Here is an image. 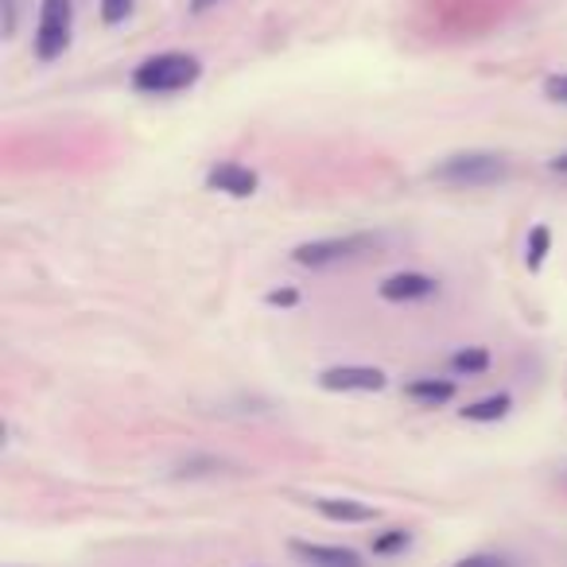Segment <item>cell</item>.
Listing matches in <instances>:
<instances>
[{
    "instance_id": "ffe728a7",
    "label": "cell",
    "mask_w": 567,
    "mask_h": 567,
    "mask_svg": "<svg viewBox=\"0 0 567 567\" xmlns=\"http://www.w3.org/2000/svg\"><path fill=\"white\" fill-rule=\"evenodd\" d=\"M548 171H552V176H564V179H567V152L552 156V160H548Z\"/></svg>"
},
{
    "instance_id": "277c9868",
    "label": "cell",
    "mask_w": 567,
    "mask_h": 567,
    "mask_svg": "<svg viewBox=\"0 0 567 567\" xmlns=\"http://www.w3.org/2000/svg\"><path fill=\"white\" fill-rule=\"evenodd\" d=\"M377 245L373 233H346V238H315L292 249V261L303 268H330L338 261H354Z\"/></svg>"
},
{
    "instance_id": "7c38bea8",
    "label": "cell",
    "mask_w": 567,
    "mask_h": 567,
    "mask_svg": "<svg viewBox=\"0 0 567 567\" xmlns=\"http://www.w3.org/2000/svg\"><path fill=\"white\" fill-rule=\"evenodd\" d=\"M548 253H552V230L548 226H532L529 238H524V265H529V273H541Z\"/></svg>"
},
{
    "instance_id": "44dd1931",
    "label": "cell",
    "mask_w": 567,
    "mask_h": 567,
    "mask_svg": "<svg viewBox=\"0 0 567 567\" xmlns=\"http://www.w3.org/2000/svg\"><path fill=\"white\" fill-rule=\"evenodd\" d=\"M210 4H218V0H195V12H206Z\"/></svg>"
},
{
    "instance_id": "e0dca14e",
    "label": "cell",
    "mask_w": 567,
    "mask_h": 567,
    "mask_svg": "<svg viewBox=\"0 0 567 567\" xmlns=\"http://www.w3.org/2000/svg\"><path fill=\"white\" fill-rule=\"evenodd\" d=\"M268 307H295L300 303V292L295 288H273V292L265 295Z\"/></svg>"
},
{
    "instance_id": "ba28073f",
    "label": "cell",
    "mask_w": 567,
    "mask_h": 567,
    "mask_svg": "<svg viewBox=\"0 0 567 567\" xmlns=\"http://www.w3.org/2000/svg\"><path fill=\"white\" fill-rule=\"evenodd\" d=\"M292 556L303 559L307 567H365L354 548L342 544H311V541H292Z\"/></svg>"
},
{
    "instance_id": "7a4b0ae2",
    "label": "cell",
    "mask_w": 567,
    "mask_h": 567,
    "mask_svg": "<svg viewBox=\"0 0 567 567\" xmlns=\"http://www.w3.org/2000/svg\"><path fill=\"white\" fill-rule=\"evenodd\" d=\"M509 176L506 156L497 152H455V156H444V160L432 168V179L444 186H494Z\"/></svg>"
},
{
    "instance_id": "4fadbf2b",
    "label": "cell",
    "mask_w": 567,
    "mask_h": 567,
    "mask_svg": "<svg viewBox=\"0 0 567 567\" xmlns=\"http://www.w3.org/2000/svg\"><path fill=\"white\" fill-rule=\"evenodd\" d=\"M490 370V350L486 346H467L459 354H451V373L455 377H479Z\"/></svg>"
},
{
    "instance_id": "8992f818",
    "label": "cell",
    "mask_w": 567,
    "mask_h": 567,
    "mask_svg": "<svg viewBox=\"0 0 567 567\" xmlns=\"http://www.w3.org/2000/svg\"><path fill=\"white\" fill-rule=\"evenodd\" d=\"M377 295L389 303L432 300V295H439V280H435V276H424V273H397V276H389V280H382Z\"/></svg>"
},
{
    "instance_id": "9c48e42d",
    "label": "cell",
    "mask_w": 567,
    "mask_h": 567,
    "mask_svg": "<svg viewBox=\"0 0 567 567\" xmlns=\"http://www.w3.org/2000/svg\"><path fill=\"white\" fill-rule=\"evenodd\" d=\"M315 509H319L327 521H338V524L377 521V509L365 506V502H354V497H315Z\"/></svg>"
},
{
    "instance_id": "d6986e66",
    "label": "cell",
    "mask_w": 567,
    "mask_h": 567,
    "mask_svg": "<svg viewBox=\"0 0 567 567\" xmlns=\"http://www.w3.org/2000/svg\"><path fill=\"white\" fill-rule=\"evenodd\" d=\"M16 27V0H4V36H12Z\"/></svg>"
},
{
    "instance_id": "5b68a950",
    "label": "cell",
    "mask_w": 567,
    "mask_h": 567,
    "mask_svg": "<svg viewBox=\"0 0 567 567\" xmlns=\"http://www.w3.org/2000/svg\"><path fill=\"white\" fill-rule=\"evenodd\" d=\"M319 385L327 393H382L385 373L377 365H330L319 373Z\"/></svg>"
},
{
    "instance_id": "9a60e30c",
    "label": "cell",
    "mask_w": 567,
    "mask_h": 567,
    "mask_svg": "<svg viewBox=\"0 0 567 567\" xmlns=\"http://www.w3.org/2000/svg\"><path fill=\"white\" fill-rule=\"evenodd\" d=\"M133 4L136 0H101V20L106 24H124V20L133 16Z\"/></svg>"
},
{
    "instance_id": "ac0fdd59",
    "label": "cell",
    "mask_w": 567,
    "mask_h": 567,
    "mask_svg": "<svg viewBox=\"0 0 567 567\" xmlns=\"http://www.w3.org/2000/svg\"><path fill=\"white\" fill-rule=\"evenodd\" d=\"M455 567H509V559L494 556V552H479V556L459 559V564H455Z\"/></svg>"
},
{
    "instance_id": "3957f363",
    "label": "cell",
    "mask_w": 567,
    "mask_h": 567,
    "mask_svg": "<svg viewBox=\"0 0 567 567\" xmlns=\"http://www.w3.org/2000/svg\"><path fill=\"white\" fill-rule=\"evenodd\" d=\"M74 36V4L71 0H39V24H36V59L55 62L67 55Z\"/></svg>"
},
{
    "instance_id": "7402d4cb",
    "label": "cell",
    "mask_w": 567,
    "mask_h": 567,
    "mask_svg": "<svg viewBox=\"0 0 567 567\" xmlns=\"http://www.w3.org/2000/svg\"><path fill=\"white\" fill-rule=\"evenodd\" d=\"M564 486H567V479H564Z\"/></svg>"
},
{
    "instance_id": "52a82bcc",
    "label": "cell",
    "mask_w": 567,
    "mask_h": 567,
    "mask_svg": "<svg viewBox=\"0 0 567 567\" xmlns=\"http://www.w3.org/2000/svg\"><path fill=\"white\" fill-rule=\"evenodd\" d=\"M206 186L210 191H218V195H230V198H249V195H257V171H249L241 168V164H218V168L206 171Z\"/></svg>"
},
{
    "instance_id": "8fae6325",
    "label": "cell",
    "mask_w": 567,
    "mask_h": 567,
    "mask_svg": "<svg viewBox=\"0 0 567 567\" xmlns=\"http://www.w3.org/2000/svg\"><path fill=\"white\" fill-rule=\"evenodd\" d=\"M509 408H514V397L509 393H494V397H482L462 408V420H470V424H494V420L509 417Z\"/></svg>"
},
{
    "instance_id": "2e32d148",
    "label": "cell",
    "mask_w": 567,
    "mask_h": 567,
    "mask_svg": "<svg viewBox=\"0 0 567 567\" xmlns=\"http://www.w3.org/2000/svg\"><path fill=\"white\" fill-rule=\"evenodd\" d=\"M544 98L567 106V74H552V79L544 82Z\"/></svg>"
},
{
    "instance_id": "5bb4252c",
    "label": "cell",
    "mask_w": 567,
    "mask_h": 567,
    "mask_svg": "<svg viewBox=\"0 0 567 567\" xmlns=\"http://www.w3.org/2000/svg\"><path fill=\"white\" fill-rule=\"evenodd\" d=\"M412 544V532L408 529H385L373 536V556H397Z\"/></svg>"
},
{
    "instance_id": "6da1fadb",
    "label": "cell",
    "mask_w": 567,
    "mask_h": 567,
    "mask_svg": "<svg viewBox=\"0 0 567 567\" xmlns=\"http://www.w3.org/2000/svg\"><path fill=\"white\" fill-rule=\"evenodd\" d=\"M203 74V62L186 51H164L144 59L133 71V89L148 94V98H164V94H179V89L195 86Z\"/></svg>"
},
{
    "instance_id": "30bf717a",
    "label": "cell",
    "mask_w": 567,
    "mask_h": 567,
    "mask_svg": "<svg viewBox=\"0 0 567 567\" xmlns=\"http://www.w3.org/2000/svg\"><path fill=\"white\" fill-rule=\"evenodd\" d=\"M405 397H412L424 408H439L455 397V382H447V377H417V382L405 385Z\"/></svg>"
}]
</instances>
